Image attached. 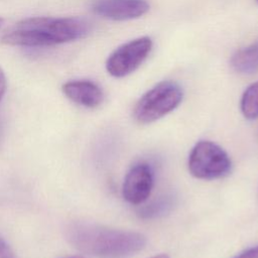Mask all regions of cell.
<instances>
[{
	"label": "cell",
	"mask_w": 258,
	"mask_h": 258,
	"mask_svg": "<svg viewBox=\"0 0 258 258\" xmlns=\"http://www.w3.org/2000/svg\"><path fill=\"white\" fill-rule=\"evenodd\" d=\"M64 235L73 247L96 258H130L147 243L141 233L82 221L69 224Z\"/></svg>",
	"instance_id": "cell-1"
},
{
	"label": "cell",
	"mask_w": 258,
	"mask_h": 258,
	"mask_svg": "<svg viewBox=\"0 0 258 258\" xmlns=\"http://www.w3.org/2000/svg\"><path fill=\"white\" fill-rule=\"evenodd\" d=\"M90 24L79 17H32L16 23L1 37V42L17 46H47L83 38Z\"/></svg>",
	"instance_id": "cell-2"
},
{
	"label": "cell",
	"mask_w": 258,
	"mask_h": 258,
	"mask_svg": "<svg viewBox=\"0 0 258 258\" xmlns=\"http://www.w3.org/2000/svg\"><path fill=\"white\" fill-rule=\"evenodd\" d=\"M180 86L163 81L147 91L134 108V118L140 124L152 123L173 111L182 100Z\"/></svg>",
	"instance_id": "cell-3"
},
{
	"label": "cell",
	"mask_w": 258,
	"mask_h": 258,
	"mask_svg": "<svg viewBox=\"0 0 258 258\" xmlns=\"http://www.w3.org/2000/svg\"><path fill=\"white\" fill-rule=\"evenodd\" d=\"M187 166L192 176L213 180L226 176L231 171L232 162L221 146L212 141L202 140L192 147Z\"/></svg>",
	"instance_id": "cell-4"
},
{
	"label": "cell",
	"mask_w": 258,
	"mask_h": 258,
	"mask_svg": "<svg viewBox=\"0 0 258 258\" xmlns=\"http://www.w3.org/2000/svg\"><path fill=\"white\" fill-rule=\"evenodd\" d=\"M152 48V40L142 36L130 40L115 49L106 61L108 73L115 78H123L137 70Z\"/></svg>",
	"instance_id": "cell-5"
},
{
	"label": "cell",
	"mask_w": 258,
	"mask_h": 258,
	"mask_svg": "<svg viewBox=\"0 0 258 258\" xmlns=\"http://www.w3.org/2000/svg\"><path fill=\"white\" fill-rule=\"evenodd\" d=\"M153 187V172L146 163L133 165L125 175L122 196L131 205H141L150 196Z\"/></svg>",
	"instance_id": "cell-6"
},
{
	"label": "cell",
	"mask_w": 258,
	"mask_h": 258,
	"mask_svg": "<svg viewBox=\"0 0 258 258\" xmlns=\"http://www.w3.org/2000/svg\"><path fill=\"white\" fill-rule=\"evenodd\" d=\"M149 10L145 0H97L93 11L99 16L116 21L135 19Z\"/></svg>",
	"instance_id": "cell-7"
},
{
	"label": "cell",
	"mask_w": 258,
	"mask_h": 258,
	"mask_svg": "<svg viewBox=\"0 0 258 258\" xmlns=\"http://www.w3.org/2000/svg\"><path fill=\"white\" fill-rule=\"evenodd\" d=\"M62 92L70 100L87 108H96L104 100L102 89L87 80L68 82L62 86Z\"/></svg>",
	"instance_id": "cell-8"
},
{
	"label": "cell",
	"mask_w": 258,
	"mask_h": 258,
	"mask_svg": "<svg viewBox=\"0 0 258 258\" xmlns=\"http://www.w3.org/2000/svg\"><path fill=\"white\" fill-rule=\"evenodd\" d=\"M231 67L239 74L249 75L258 71V42L237 50L231 57Z\"/></svg>",
	"instance_id": "cell-9"
},
{
	"label": "cell",
	"mask_w": 258,
	"mask_h": 258,
	"mask_svg": "<svg viewBox=\"0 0 258 258\" xmlns=\"http://www.w3.org/2000/svg\"><path fill=\"white\" fill-rule=\"evenodd\" d=\"M241 112L246 119L258 118V82L251 84L241 98Z\"/></svg>",
	"instance_id": "cell-10"
},
{
	"label": "cell",
	"mask_w": 258,
	"mask_h": 258,
	"mask_svg": "<svg viewBox=\"0 0 258 258\" xmlns=\"http://www.w3.org/2000/svg\"><path fill=\"white\" fill-rule=\"evenodd\" d=\"M0 258H16L13 251L4 239L0 237Z\"/></svg>",
	"instance_id": "cell-11"
},
{
	"label": "cell",
	"mask_w": 258,
	"mask_h": 258,
	"mask_svg": "<svg viewBox=\"0 0 258 258\" xmlns=\"http://www.w3.org/2000/svg\"><path fill=\"white\" fill-rule=\"evenodd\" d=\"M234 258H258V245L242 251Z\"/></svg>",
	"instance_id": "cell-12"
},
{
	"label": "cell",
	"mask_w": 258,
	"mask_h": 258,
	"mask_svg": "<svg viewBox=\"0 0 258 258\" xmlns=\"http://www.w3.org/2000/svg\"><path fill=\"white\" fill-rule=\"evenodd\" d=\"M6 90V78L3 71L0 69V100L3 97Z\"/></svg>",
	"instance_id": "cell-13"
},
{
	"label": "cell",
	"mask_w": 258,
	"mask_h": 258,
	"mask_svg": "<svg viewBox=\"0 0 258 258\" xmlns=\"http://www.w3.org/2000/svg\"><path fill=\"white\" fill-rule=\"evenodd\" d=\"M150 258H169V257L166 254H157V255H154V256H152Z\"/></svg>",
	"instance_id": "cell-14"
},
{
	"label": "cell",
	"mask_w": 258,
	"mask_h": 258,
	"mask_svg": "<svg viewBox=\"0 0 258 258\" xmlns=\"http://www.w3.org/2000/svg\"><path fill=\"white\" fill-rule=\"evenodd\" d=\"M66 258H83L81 256H70V257H66Z\"/></svg>",
	"instance_id": "cell-15"
},
{
	"label": "cell",
	"mask_w": 258,
	"mask_h": 258,
	"mask_svg": "<svg viewBox=\"0 0 258 258\" xmlns=\"http://www.w3.org/2000/svg\"><path fill=\"white\" fill-rule=\"evenodd\" d=\"M1 24H2V19L0 18V26H1Z\"/></svg>",
	"instance_id": "cell-16"
}]
</instances>
